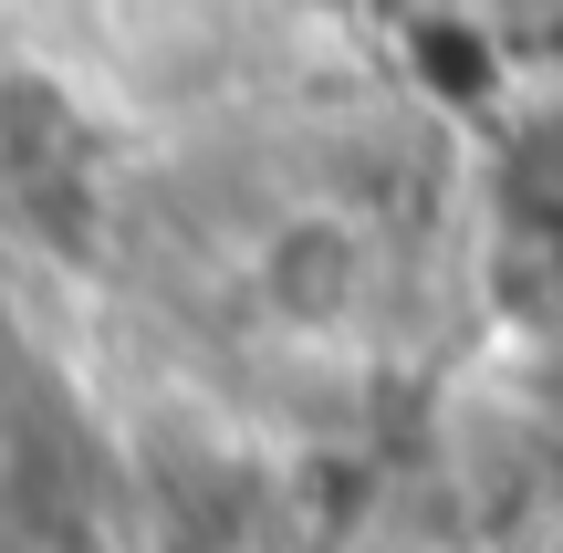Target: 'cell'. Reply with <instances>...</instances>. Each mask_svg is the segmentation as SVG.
Instances as JSON below:
<instances>
[{
	"instance_id": "cell-1",
	"label": "cell",
	"mask_w": 563,
	"mask_h": 553,
	"mask_svg": "<svg viewBox=\"0 0 563 553\" xmlns=\"http://www.w3.org/2000/svg\"><path fill=\"white\" fill-rule=\"evenodd\" d=\"M262 303L282 334H344L365 313V292H376V241H365L355 220H272L262 230Z\"/></svg>"
}]
</instances>
